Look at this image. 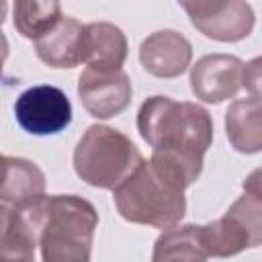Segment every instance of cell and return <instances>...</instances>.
<instances>
[{
    "label": "cell",
    "instance_id": "cell-16",
    "mask_svg": "<svg viewBox=\"0 0 262 262\" xmlns=\"http://www.w3.org/2000/svg\"><path fill=\"white\" fill-rule=\"evenodd\" d=\"M207 258L201 225L194 223L164 229L151 252V262H207Z\"/></svg>",
    "mask_w": 262,
    "mask_h": 262
},
{
    "label": "cell",
    "instance_id": "cell-10",
    "mask_svg": "<svg viewBox=\"0 0 262 262\" xmlns=\"http://www.w3.org/2000/svg\"><path fill=\"white\" fill-rule=\"evenodd\" d=\"M192 59L190 41L172 29H162L143 39L139 47V61L143 70L156 78H178L182 76Z\"/></svg>",
    "mask_w": 262,
    "mask_h": 262
},
{
    "label": "cell",
    "instance_id": "cell-1",
    "mask_svg": "<svg viewBox=\"0 0 262 262\" xmlns=\"http://www.w3.org/2000/svg\"><path fill=\"white\" fill-rule=\"evenodd\" d=\"M137 131L160 156L182 170L192 184L203 172V158L213 143V119L196 102L149 96L137 111Z\"/></svg>",
    "mask_w": 262,
    "mask_h": 262
},
{
    "label": "cell",
    "instance_id": "cell-7",
    "mask_svg": "<svg viewBox=\"0 0 262 262\" xmlns=\"http://www.w3.org/2000/svg\"><path fill=\"white\" fill-rule=\"evenodd\" d=\"M78 96L94 119H113L131 104L133 86L123 68L88 66L78 78Z\"/></svg>",
    "mask_w": 262,
    "mask_h": 262
},
{
    "label": "cell",
    "instance_id": "cell-19",
    "mask_svg": "<svg viewBox=\"0 0 262 262\" xmlns=\"http://www.w3.org/2000/svg\"><path fill=\"white\" fill-rule=\"evenodd\" d=\"M244 186V192H250V194H256V196H262V166L252 170L246 180L242 182Z\"/></svg>",
    "mask_w": 262,
    "mask_h": 262
},
{
    "label": "cell",
    "instance_id": "cell-13",
    "mask_svg": "<svg viewBox=\"0 0 262 262\" xmlns=\"http://www.w3.org/2000/svg\"><path fill=\"white\" fill-rule=\"evenodd\" d=\"M225 133L229 145L239 154L262 151V102L237 98L225 111Z\"/></svg>",
    "mask_w": 262,
    "mask_h": 262
},
{
    "label": "cell",
    "instance_id": "cell-8",
    "mask_svg": "<svg viewBox=\"0 0 262 262\" xmlns=\"http://www.w3.org/2000/svg\"><path fill=\"white\" fill-rule=\"evenodd\" d=\"M186 10L190 25L205 37L221 43H235L246 39L254 25L256 14L248 2H180Z\"/></svg>",
    "mask_w": 262,
    "mask_h": 262
},
{
    "label": "cell",
    "instance_id": "cell-3",
    "mask_svg": "<svg viewBox=\"0 0 262 262\" xmlns=\"http://www.w3.org/2000/svg\"><path fill=\"white\" fill-rule=\"evenodd\" d=\"M20 211L37 231L43 262H90L98 227V213L90 201L78 194H45Z\"/></svg>",
    "mask_w": 262,
    "mask_h": 262
},
{
    "label": "cell",
    "instance_id": "cell-4",
    "mask_svg": "<svg viewBox=\"0 0 262 262\" xmlns=\"http://www.w3.org/2000/svg\"><path fill=\"white\" fill-rule=\"evenodd\" d=\"M143 162L145 158L139 147L125 133L108 125H90L74 149L78 178L102 190L121 186Z\"/></svg>",
    "mask_w": 262,
    "mask_h": 262
},
{
    "label": "cell",
    "instance_id": "cell-12",
    "mask_svg": "<svg viewBox=\"0 0 262 262\" xmlns=\"http://www.w3.org/2000/svg\"><path fill=\"white\" fill-rule=\"evenodd\" d=\"M4 180L0 190V201L4 207L20 209L45 196V174L43 170L25 158L4 156Z\"/></svg>",
    "mask_w": 262,
    "mask_h": 262
},
{
    "label": "cell",
    "instance_id": "cell-5",
    "mask_svg": "<svg viewBox=\"0 0 262 262\" xmlns=\"http://www.w3.org/2000/svg\"><path fill=\"white\" fill-rule=\"evenodd\" d=\"M201 239L209 256L229 258L262 246V196L244 192L223 217L201 225Z\"/></svg>",
    "mask_w": 262,
    "mask_h": 262
},
{
    "label": "cell",
    "instance_id": "cell-18",
    "mask_svg": "<svg viewBox=\"0 0 262 262\" xmlns=\"http://www.w3.org/2000/svg\"><path fill=\"white\" fill-rule=\"evenodd\" d=\"M244 88L252 94V98L262 102V55L250 59L244 68Z\"/></svg>",
    "mask_w": 262,
    "mask_h": 262
},
{
    "label": "cell",
    "instance_id": "cell-6",
    "mask_svg": "<svg viewBox=\"0 0 262 262\" xmlns=\"http://www.w3.org/2000/svg\"><path fill=\"white\" fill-rule=\"evenodd\" d=\"M14 117L31 135H55L72 123V102L61 88L39 84L18 94Z\"/></svg>",
    "mask_w": 262,
    "mask_h": 262
},
{
    "label": "cell",
    "instance_id": "cell-15",
    "mask_svg": "<svg viewBox=\"0 0 262 262\" xmlns=\"http://www.w3.org/2000/svg\"><path fill=\"white\" fill-rule=\"evenodd\" d=\"M127 37L113 23H90L84 29V63L121 68L127 59Z\"/></svg>",
    "mask_w": 262,
    "mask_h": 262
},
{
    "label": "cell",
    "instance_id": "cell-14",
    "mask_svg": "<svg viewBox=\"0 0 262 262\" xmlns=\"http://www.w3.org/2000/svg\"><path fill=\"white\" fill-rule=\"evenodd\" d=\"M0 262H35L37 231L20 209L0 207Z\"/></svg>",
    "mask_w": 262,
    "mask_h": 262
},
{
    "label": "cell",
    "instance_id": "cell-9",
    "mask_svg": "<svg viewBox=\"0 0 262 262\" xmlns=\"http://www.w3.org/2000/svg\"><path fill=\"white\" fill-rule=\"evenodd\" d=\"M244 68L246 63L229 53L205 55L190 68V90L199 100L219 104L244 88Z\"/></svg>",
    "mask_w": 262,
    "mask_h": 262
},
{
    "label": "cell",
    "instance_id": "cell-2",
    "mask_svg": "<svg viewBox=\"0 0 262 262\" xmlns=\"http://www.w3.org/2000/svg\"><path fill=\"white\" fill-rule=\"evenodd\" d=\"M186 176L172 162L154 156L145 160L121 186L113 190L119 215L137 225L170 229L186 213Z\"/></svg>",
    "mask_w": 262,
    "mask_h": 262
},
{
    "label": "cell",
    "instance_id": "cell-17",
    "mask_svg": "<svg viewBox=\"0 0 262 262\" xmlns=\"http://www.w3.org/2000/svg\"><path fill=\"white\" fill-rule=\"evenodd\" d=\"M61 18V4L55 0H16L12 4V25L25 39H41Z\"/></svg>",
    "mask_w": 262,
    "mask_h": 262
},
{
    "label": "cell",
    "instance_id": "cell-11",
    "mask_svg": "<svg viewBox=\"0 0 262 262\" xmlns=\"http://www.w3.org/2000/svg\"><path fill=\"white\" fill-rule=\"evenodd\" d=\"M84 29L80 20L63 16L47 35L35 41L37 57L55 70L76 68L84 61Z\"/></svg>",
    "mask_w": 262,
    "mask_h": 262
}]
</instances>
